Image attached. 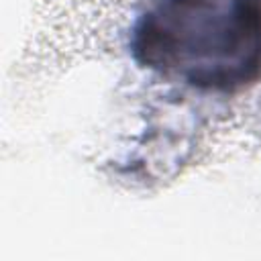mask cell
I'll return each mask as SVG.
<instances>
[{
  "label": "cell",
  "instance_id": "6da1fadb",
  "mask_svg": "<svg viewBox=\"0 0 261 261\" xmlns=\"http://www.w3.org/2000/svg\"><path fill=\"white\" fill-rule=\"evenodd\" d=\"M133 53L165 80L241 90L261 75V0H157L135 27Z\"/></svg>",
  "mask_w": 261,
  "mask_h": 261
}]
</instances>
